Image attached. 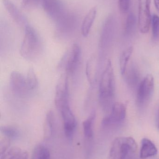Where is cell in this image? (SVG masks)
I'll return each instance as SVG.
<instances>
[{
    "label": "cell",
    "instance_id": "6da1fadb",
    "mask_svg": "<svg viewBox=\"0 0 159 159\" xmlns=\"http://www.w3.org/2000/svg\"><path fill=\"white\" fill-rule=\"evenodd\" d=\"M115 82L112 62L108 59L101 76L99 85V99L104 109L109 108L115 95Z\"/></svg>",
    "mask_w": 159,
    "mask_h": 159
},
{
    "label": "cell",
    "instance_id": "7a4b0ae2",
    "mask_svg": "<svg viewBox=\"0 0 159 159\" xmlns=\"http://www.w3.org/2000/svg\"><path fill=\"white\" fill-rule=\"evenodd\" d=\"M43 50L41 39L34 29L27 25L20 48L21 57L28 60H34L39 57Z\"/></svg>",
    "mask_w": 159,
    "mask_h": 159
},
{
    "label": "cell",
    "instance_id": "3957f363",
    "mask_svg": "<svg viewBox=\"0 0 159 159\" xmlns=\"http://www.w3.org/2000/svg\"><path fill=\"white\" fill-rule=\"evenodd\" d=\"M137 143L131 137H120L113 141L109 151L110 159H131L137 151Z\"/></svg>",
    "mask_w": 159,
    "mask_h": 159
},
{
    "label": "cell",
    "instance_id": "277c9868",
    "mask_svg": "<svg viewBox=\"0 0 159 159\" xmlns=\"http://www.w3.org/2000/svg\"><path fill=\"white\" fill-rule=\"evenodd\" d=\"M81 50L77 44H74L63 55L60 61L59 68H64L67 75H72L76 70L81 59Z\"/></svg>",
    "mask_w": 159,
    "mask_h": 159
},
{
    "label": "cell",
    "instance_id": "5b68a950",
    "mask_svg": "<svg viewBox=\"0 0 159 159\" xmlns=\"http://www.w3.org/2000/svg\"><path fill=\"white\" fill-rule=\"evenodd\" d=\"M155 81L153 75L147 74L142 80L138 87L137 103L139 107H144L149 103L155 88Z\"/></svg>",
    "mask_w": 159,
    "mask_h": 159
},
{
    "label": "cell",
    "instance_id": "8992f818",
    "mask_svg": "<svg viewBox=\"0 0 159 159\" xmlns=\"http://www.w3.org/2000/svg\"><path fill=\"white\" fill-rule=\"evenodd\" d=\"M150 3L151 0L138 1V27L143 34L147 33L150 30L151 19Z\"/></svg>",
    "mask_w": 159,
    "mask_h": 159
},
{
    "label": "cell",
    "instance_id": "52a82bcc",
    "mask_svg": "<svg viewBox=\"0 0 159 159\" xmlns=\"http://www.w3.org/2000/svg\"><path fill=\"white\" fill-rule=\"evenodd\" d=\"M55 102L59 110L69 103V83L68 76L63 74L61 76L57 84L55 93Z\"/></svg>",
    "mask_w": 159,
    "mask_h": 159
},
{
    "label": "cell",
    "instance_id": "ba28073f",
    "mask_svg": "<svg viewBox=\"0 0 159 159\" xmlns=\"http://www.w3.org/2000/svg\"><path fill=\"white\" fill-rule=\"evenodd\" d=\"M42 3L47 15L55 22L67 13L61 0H42Z\"/></svg>",
    "mask_w": 159,
    "mask_h": 159
},
{
    "label": "cell",
    "instance_id": "9c48e42d",
    "mask_svg": "<svg viewBox=\"0 0 159 159\" xmlns=\"http://www.w3.org/2000/svg\"><path fill=\"white\" fill-rule=\"evenodd\" d=\"M59 111L60 112L63 120L65 136L69 140H72L77 127L75 117L71 109L70 105L63 107Z\"/></svg>",
    "mask_w": 159,
    "mask_h": 159
},
{
    "label": "cell",
    "instance_id": "30bf717a",
    "mask_svg": "<svg viewBox=\"0 0 159 159\" xmlns=\"http://www.w3.org/2000/svg\"><path fill=\"white\" fill-rule=\"evenodd\" d=\"M127 109L125 105L120 102L114 103L112 107L111 113L104 118L102 121L103 126L120 123L125 120Z\"/></svg>",
    "mask_w": 159,
    "mask_h": 159
},
{
    "label": "cell",
    "instance_id": "8fae6325",
    "mask_svg": "<svg viewBox=\"0 0 159 159\" xmlns=\"http://www.w3.org/2000/svg\"><path fill=\"white\" fill-rule=\"evenodd\" d=\"M9 83L11 89L16 94L25 95L30 92L26 77L18 72L14 71L11 74Z\"/></svg>",
    "mask_w": 159,
    "mask_h": 159
},
{
    "label": "cell",
    "instance_id": "7c38bea8",
    "mask_svg": "<svg viewBox=\"0 0 159 159\" xmlns=\"http://www.w3.org/2000/svg\"><path fill=\"white\" fill-rule=\"evenodd\" d=\"M58 32L60 34H67L72 33L75 29L77 20L73 14L67 13L55 22Z\"/></svg>",
    "mask_w": 159,
    "mask_h": 159
},
{
    "label": "cell",
    "instance_id": "4fadbf2b",
    "mask_svg": "<svg viewBox=\"0 0 159 159\" xmlns=\"http://www.w3.org/2000/svg\"><path fill=\"white\" fill-rule=\"evenodd\" d=\"M3 4L7 13L19 26L24 28L27 26L26 19L11 0H3Z\"/></svg>",
    "mask_w": 159,
    "mask_h": 159
},
{
    "label": "cell",
    "instance_id": "5bb4252c",
    "mask_svg": "<svg viewBox=\"0 0 159 159\" xmlns=\"http://www.w3.org/2000/svg\"><path fill=\"white\" fill-rule=\"evenodd\" d=\"M52 111L48 112L45 119L44 126V138L49 139L52 137L56 131V121Z\"/></svg>",
    "mask_w": 159,
    "mask_h": 159
},
{
    "label": "cell",
    "instance_id": "9a60e30c",
    "mask_svg": "<svg viewBox=\"0 0 159 159\" xmlns=\"http://www.w3.org/2000/svg\"><path fill=\"white\" fill-rule=\"evenodd\" d=\"M158 150L155 144L149 139L144 138L142 141L140 157L145 159L154 157L157 153Z\"/></svg>",
    "mask_w": 159,
    "mask_h": 159
},
{
    "label": "cell",
    "instance_id": "2e32d148",
    "mask_svg": "<svg viewBox=\"0 0 159 159\" xmlns=\"http://www.w3.org/2000/svg\"><path fill=\"white\" fill-rule=\"evenodd\" d=\"M28 152L18 147H12L1 155L0 159H28Z\"/></svg>",
    "mask_w": 159,
    "mask_h": 159
},
{
    "label": "cell",
    "instance_id": "e0dca14e",
    "mask_svg": "<svg viewBox=\"0 0 159 159\" xmlns=\"http://www.w3.org/2000/svg\"><path fill=\"white\" fill-rule=\"evenodd\" d=\"M95 119L96 112L93 111L88 117L83 121V132L85 138L87 140H91L93 138Z\"/></svg>",
    "mask_w": 159,
    "mask_h": 159
},
{
    "label": "cell",
    "instance_id": "ac0fdd59",
    "mask_svg": "<svg viewBox=\"0 0 159 159\" xmlns=\"http://www.w3.org/2000/svg\"><path fill=\"white\" fill-rule=\"evenodd\" d=\"M97 14L96 7H93L88 11L83 20L81 28L82 34L85 37L88 35L92 24L95 20Z\"/></svg>",
    "mask_w": 159,
    "mask_h": 159
},
{
    "label": "cell",
    "instance_id": "d6986e66",
    "mask_svg": "<svg viewBox=\"0 0 159 159\" xmlns=\"http://www.w3.org/2000/svg\"><path fill=\"white\" fill-rule=\"evenodd\" d=\"M133 47H129L126 48L122 53L119 60V68L122 75H124L127 70V66L129 60L132 55Z\"/></svg>",
    "mask_w": 159,
    "mask_h": 159
},
{
    "label": "cell",
    "instance_id": "ffe728a7",
    "mask_svg": "<svg viewBox=\"0 0 159 159\" xmlns=\"http://www.w3.org/2000/svg\"><path fill=\"white\" fill-rule=\"evenodd\" d=\"M31 159H51L49 150L43 145L37 146L35 148Z\"/></svg>",
    "mask_w": 159,
    "mask_h": 159
},
{
    "label": "cell",
    "instance_id": "44dd1931",
    "mask_svg": "<svg viewBox=\"0 0 159 159\" xmlns=\"http://www.w3.org/2000/svg\"><path fill=\"white\" fill-rule=\"evenodd\" d=\"M1 133L5 137L10 139H15L18 138L20 132L16 127L11 126H2L0 128Z\"/></svg>",
    "mask_w": 159,
    "mask_h": 159
},
{
    "label": "cell",
    "instance_id": "7402d4cb",
    "mask_svg": "<svg viewBox=\"0 0 159 159\" xmlns=\"http://www.w3.org/2000/svg\"><path fill=\"white\" fill-rule=\"evenodd\" d=\"M26 78L30 91H32L35 89L38 85V80L34 70L33 68H30L29 69Z\"/></svg>",
    "mask_w": 159,
    "mask_h": 159
},
{
    "label": "cell",
    "instance_id": "603a6c76",
    "mask_svg": "<svg viewBox=\"0 0 159 159\" xmlns=\"http://www.w3.org/2000/svg\"><path fill=\"white\" fill-rule=\"evenodd\" d=\"M86 72L88 80L92 86L94 83L95 77L94 60L93 58L90 59L87 62Z\"/></svg>",
    "mask_w": 159,
    "mask_h": 159
},
{
    "label": "cell",
    "instance_id": "cb8c5ba5",
    "mask_svg": "<svg viewBox=\"0 0 159 159\" xmlns=\"http://www.w3.org/2000/svg\"><path fill=\"white\" fill-rule=\"evenodd\" d=\"M150 26L152 27L153 38L158 39L159 37V16L158 15L153 14L151 16Z\"/></svg>",
    "mask_w": 159,
    "mask_h": 159
},
{
    "label": "cell",
    "instance_id": "d4e9b609",
    "mask_svg": "<svg viewBox=\"0 0 159 159\" xmlns=\"http://www.w3.org/2000/svg\"><path fill=\"white\" fill-rule=\"evenodd\" d=\"M136 23V18L133 13L129 14L126 20L125 31L127 33L130 32L133 30Z\"/></svg>",
    "mask_w": 159,
    "mask_h": 159
},
{
    "label": "cell",
    "instance_id": "484cf974",
    "mask_svg": "<svg viewBox=\"0 0 159 159\" xmlns=\"http://www.w3.org/2000/svg\"><path fill=\"white\" fill-rule=\"evenodd\" d=\"M138 75L137 70L132 68L129 73H128L127 75V81L128 84L130 86H134L136 85L138 81Z\"/></svg>",
    "mask_w": 159,
    "mask_h": 159
},
{
    "label": "cell",
    "instance_id": "4316f807",
    "mask_svg": "<svg viewBox=\"0 0 159 159\" xmlns=\"http://www.w3.org/2000/svg\"><path fill=\"white\" fill-rule=\"evenodd\" d=\"M40 0H22L21 7L26 10L32 9L38 4Z\"/></svg>",
    "mask_w": 159,
    "mask_h": 159
},
{
    "label": "cell",
    "instance_id": "83f0119b",
    "mask_svg": "<svg viewBox=\"0 0 159 159\" xmlns=\"http://www.w3.org/2000/svg\"><path fill=\"white\" fill-rule=\"evenodd\" d=\"M10 139L4 136L0 140V155H2L9 148Z\"/></svg>",
    "mask_w": 159,
    "mask_h": 159
},
{
    "label": "cell",
    "instance_id": "f1b7e54d",
    "mask_svg": "<svg viewBox=\"0 0 159 159\" xmlns=\"http://www.w3.org/2000/svg\"><path fill=\"white\" fill-rule=\"evenodd\" d=\"M130 0H118L119 7L122 13H126L129 7Z\"/></svg>",
    "mask_w": 159,
    "mask_h": 159
},
{
    "label": "cell",
    "instance_id": "f546056e",
    "mask_svg": "<svg viewBox=\"0 0 159 159\" xmlns=\"http://www.w3.org/2000/svg\"><path fill=\"white\" fill-rule=\"evenodd\" d=\"M154 3H155L156 9L159 13V0H154Z\"/></svg>",
    "mask_w": 159,
    "mask_h": 159
},
{
    "label": "cell",
    "instance_id": "4dcf8cb0",
    "mask_svg": "<svg viewBox=\"0 0 159 159\" xmlns=\"http://www.w3.org/2000/svg\"><path fill=\"white\" fill-rule=\"evenodd\" d=\"M158 129L159 130V116H158Z\"/></svg>",
    "mask_w": 159,
    "mask_h": 159
}]
</instances>
